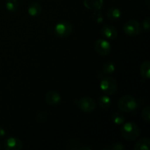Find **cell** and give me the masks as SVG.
Here are the masks:
<instances>
[{"mask_svg": "<svg viewBox=\"0 0 150 150\" xmlns=\"http://www.w3.org/2000/svg\"><path fill=\"white\" fill-rule=\"evenodd\" d=\"M121 135L126 140H136L140 136V129L139 126L134 122H129L122 127Z\"/></svg>", "mask_w": 150, "mask_h": 150, "instance_id": "6da1fadb", "label": "cell"}, {"mask_svg": "<svg viewBox=\"0 0 150 150\" xmlns=\"http://www.w3.org/2000/svg\"><path fill=\"white\" fill-rule=\"evenodd\" d=\"M118 107L124 112H133L138 108V103L136 100L130 95H125L118 101Z\"/></svg>", "mask_w": 150, "mask_h": 150, "instance_id": "7a4b0ae2", "label": "cell"}, {"mask_svg": "<svg viewBox=\"0 0 150 150\" xmlns=\"http://www.w3.org/2000/svg\"><path fill=\"white\" fill-rule=\"evenodd\" d=\"M100 89L104 93L107 95H114L118 89V83L115 79L110 76L103 77L100 83Z\"/></svg>", "mask_w": 150, "mask_h": 150, "instance_id": "3957f363", "label": "cell"}, {"mask_svg": "<svg viewBox=\"0 0 150 150\" xmlns=\"http://www.w3.org/2000/svg\"><path fill=\"white\" fill-rule=\"evenodd\" d=\"M73 32V25L67 21H59L55 26L54 32L59 38H67Z\"/></svg>", "mask_w": 150, "mask_h": 150, "instance_id": "277c9868", "label": "cell"}, {"mask_svg": "<svg viewBox=\"0 0 150 150\" xmlns=\"http://www.w3.org/2000/svg\"><path fill=\"white\" fill-rule=\"evenodd\" d=\"M123 29L126 35L129 36H136L142 32V27L139 21L134 19H130L125 23Z\"/></svg>", "mask_w": 150, "mask_h": 150, "instance_id": "5b68a950", "label": "cell"}, {"mask_svg": "<svg viewBox=\"0 0 150 150\" xmlns=\"http://www.w3.org/2000/svg\"><path fill=\"white\" fill-rule=\"evenodd\" d=\"M79 108L82 111L86 113H90L96 108V102L95 100L89 97H83L81 98L78 103Z\"/></svg>", "mask_w": 150, "mask_h": 150, "instance_id": "8992f818", "label": "cell"}, {"mask_svg": "<svg viewBox=\"0 0 150 150\" xmlns=\"http://www.w3.org/2000/svg\"><path fill=\"white\" fill-rule=\"evenodd\" d=\"M95 49L98 54L101 56H107L111 50V44L105 39H99L95 42Z\"/></svg>", "mask_w": 150, "mask_h": 150, "instance_id": "52a82bcc", "label": "cell"}, {"mask_svg": "<svg viewBox=\"0 0 150 150\" xmlns=\"http://www.w3.org/2000/svg\"><path fill=\"white\" fill-rule=\"evenodd\" d=\"M22 146L21 141L15 137L7 138L4 142V147L7 150H20Z\"/></svg>", "mask_w": 150, "mask_h": 150, "instance_id": "ba28073f", "label": "cell"}, {"mask_svg": "<svg viewBox=\"0 0 150 150\" xmlns=\"http://www.w3.org/2000/svg\"><path fill=\"white\" fill-rule=\"evenodd\" d=\"M100 33L106 39L114 40L118 35L117 29L114 26H111V25H105L101 29Z\"/></svg>", "mask_w": 150, "mask_h": 150, "instance_id": "9c48e42d", "label": "cell"}, {"mask_svg": "<svg viewBox=\"0 0 150 150\" xmlns=\"http://www.w3.org/2000/svg\"><path fill=\"white\" fill-rule=\"evenodd\" d=\"M61 95L55 90L48 91L45 94V100L49 105H57L61 102Z\"/></svg>", "mask_w": 150, "mask_h": 150, "instance_id": "30bf717a", "label": "cell"}, {"mask_svg": "<svg viewBox=\"0 0 150 150\" xmlns=\"http://www.w3.org/2000/svg\"><path fill=\"white\" fill-rule=\"evenodd\" d=\"M83 5L88 10H100L103 5V0H83Z\"/></svg>", "mask_w": 150, "mask_h": 150, "instance_id": "8fae6325", "label": "cell"}, {"mask_svg": "<svg viewBox=\"0 0 150 150\" xmlns=\"http://www.w3.org/2000/svg\"><path fill=\"white\" fill-rule=\"evenodd\" d=\"M42 12V7L38 2H33L30 4L28 7V13L32 17H37L40 16Z\"/></svg>", "mask_w": 150, "mask_h": 150, "instance_id": "7c38bea8", "label": "cell"}, {"mask_svg": "<svg viewBox=\"0 0 150 150\" xmlns=\"http://www.w3.org/2000/svg\"><path fill=\"white\" fill-rule=\"evenodd\" d=\"M150 140L148 138H142L139 139L134 146L135 150H149Z\"/></svg>", "mask_w": 150, "mask_h": 150, "instance_id": "4fadbf2b", "label": "cell"}, {"mask_svg": "<svg viewBox=\"0 0 150 150\" xmlns=\"http://www.w3.org/2000/svg\"><path fill=\"white\" fill-rule=\"evenodd\" d=\"M122 16V11L119 8L113 7L109 9L107 12V17L112 21L119 20Z\"/></svg>", "mask_w": 150, "mask_h": 150, "instance_id": "5bb4252c", "label": "cell"}, {"mask_svg": "<svg viewBox=\"0 0 150 150\" xmlns=\"http://www.w3.org/2000/svg\"><path fill=\"white\" fill-rule=\"evenodd\" d=\"M140 73L142 77L145 79H149L150 78V62L146 60L142 64L140 67Z\"/></svg>", "mask_w": 150, "mask_h": 150, "instance_id": "9a60e30c", "label": "cell"}, {"mask_svg": "<svg viewBox=\"0 0 150 150\" xmlns=\"http://www.w3.org/2000/svg\"><path fill=\"white\" fill-rule=\"evenodd\" d=\"M5 7L10 12L17 11L19 7V2L18 0H6Z\"/></svg>", "mask_w": 150, "mask_h": 150, "instance_id": "2e32d148", "label": "cell"}, {"mask_svg": "<svg viewBox=\"0 0 150 150\" xmlns=\"http://www.w3.org/2000/svg\"><path fill=\"white\" fill-rule=\"evenodd\" d=\"M111 120H112L113 123H114L117 125H121L125 122V118L122 114L120 112H116L112 115Z\"/></svg>", "mask_w": 150, "mask_h": 150, "instance_id": "e0dca14e", "label": "cell"}, {"mask_svg": "<svg viewBox=\"0 0 150 150\" xmlns=\"http://www.w3.org/2000/svg\"><path fill=\"white\" fill-rule=\"evenodd\" d=\"M111 98L106 95H103L98 100V105L103 108H107L111 105Z\"/></svg>", "mask_w": 150, "mask_h": 150, "instance_id": "ac0fdd59", "label": "cell"}, {"mask_svg": "<svg viewBox=\"0 0 150 150\" xmlns=\"http://www.w3.org/2000/svg\"><path fill=\"white\" fill-rule=\"evenodd\" d=\"M103 73L105 75H109L115 71V65L111 62H105L102 66Z\"/></svg>", "mask_w": 150, "mask_h": 150, "instance_id": "d6986e66", "label": "cell"}, {"mask_svg": "<svg viewBox=\"0 0 150 150\" xmlns=\"http://www.w3.org/2000/svg\"><path fill=\"white\" fill-rule=\"evenodd\" d=\"M92 19H93L95 23H101L103 21L104 18L102 13L100 12H99V10H96L92 14Z\"/></svg>", "mask_w": 150, "mask_h": 150, "instance_id": "ffe728a7", "label": "cell"}, {"mask_svg": "<svg viewBox=\"0 0 150 150\" xmlns=\"http://www.w3.org/2000/svg\"><path fill=\"white\" fill-rule=\"evenodd\" d=\"M142 119H143L146 122H150V108L149 106L144 108V109L142 111Z\"/></svg>", "mask_w": 150, "mask_h": 150, "instance_id": "44dd1931", "label": "cell"}, {"mask_svg": "<svg viewBox=\"0 0 150 150\" xmlns=\"http://www.w3.org/2000/svg\"><path fill=\"white\" fill-rule=\"evenodd\" d=\"M108 149H111V150H124L125 149V146H123V144L120 143H117L113 144L111 147L108 148Z\"/></svg>", "mask_w": 150, "mask_h": 150, "instance_id": "7402d4cb", "label": "cell"}, {"mask_svg": "<svg viewBox=\"0 0 150 150\" xmlns=\"http://www.w3.org/2000/svg\"><path fill=\"white\" fill-rule=\"evenodd\" d=\"M143 28L144 30L148 31L150 28V18L147 17L143 21Z\"/></svg>", "mask_w": 150, "mask_h": 150, "instance_id": "603a6c76", "label": "cell"}, {"mask_svg": "<svg viewBox=\"0 0 150 150\" xmlns=\"http://www.w3.org/2000/svg\"><path fill=\"white\" fill-rule=\"evenodd\" d=\"M46 120V114L45 113L39 112L38 114V121L40 122H44Z\"/></svg>", "mask_w": 150, "mask_h": 150, "instance_id": "cb8c5ba5", "label": "cell"}, {"mask_svg": "<svg viewBox=\"0 0 150 150\" xmlns=\"http://www.w3.org/2000/svg\"><path fill=\"white\" fill-rule=\"evenodd\" d=\"M4 135H5V130H4L2 127H0V138L3 137Z\"/></svg>", "mask_w": 150, "mask_h": 150, "instance_id": "d4e9b609", "label": "cell"}, {"mask_svg": "<svg viewBox=\"0 0 150 150\" xmlns=\"http://www.w3.org/2000/svg\"><path fill=\"white\" fill-rule=\"evenodd\" d=\"M145 1H146V4H147L148 6L149 7V4H150V0H145Z\"/></svg>", "mask_w": 150, "mask_h": 150, "instance_id": "484cf974", "label": "cell"}, {"mask_svg": "<svg viewBox=\"0 0 150 150\" xmlns=\"http://www.w3.org/2000/svg\"><path fill=\"white\" fill-rule=\"evenodd\" d=\"M0 148H1V144H0Z\"/></svg>", "mask_w": 150, "mask_h": 150, "instance_id": "4316f807", "label": "cell"}]
</instances>
